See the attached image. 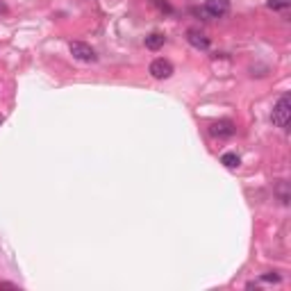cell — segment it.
<instances>
[{"label":"cell","instance_id":"obj_1","mask_svg":"<svg viewBox=\"0 0 291 291\" xmlns=\"http://www.w3.org/2000/svg\"><path fill=\"white\" fill-rule=\"evenodd\" d=\"M289 119H291V98L289 94H282L273 107V123L278 128H282V130H287L289 128Z\"/></svg>","mask_w":291,"mask_h":291},{"label":"cell","instance_id":"obj_2","mask_svg":"<svg viewBox=\"0 0 291 291\" xmlns=\"http://www.w3.org/2000/svg\"><path fill=\"white\" fill-rule=\"evenodd\" d=\"M71 55L80 62H96V50L82 41H71Z\"/></svg>","mask_w":291,"mask_h":291},{"label":"cell","instance_id":"obj_3","mask_svg":"<svg viewBox=\"0 0 291 291\" xmlns=\"http://www.w3.org/2000/svg\"><path fill=\"white\" fill-rule=\"evenodd\" d=\"M150 75L157 77V80H166V77L173 75V64L168 60H155L150 62Z\"/></svg>","mask_w":291,"mask_h":291},{"label":"cell","instance_id":"obj_4","mask_svg":"<svg viewBox=\"0 0 291 291\" xmlns=\"http://www.w3.org/2000/svg\"><path fill=\"white\" fill-rule=\"evenodd\" d=\"M205 12L212 18H223L230 12V0H207L205 2Z\"/></svg>","mask_w":291,"mask_h":291},{"label":"cell","instance_id":"obj_5","mask_svg":"<svg viewBox=\"0 0 291 291\" xmlns=\"http://www.w3.org/2000/svg\"><path fill=\"white\" fill-rule=\"evenodd\" d=\"M187 41H189L194 48H198V50H207L209 48V39L205 34H200V32H196V30L187 32Z\"/></svg>","mask_w":291,"mask_h":291},{"label":"cell","instance_id":"obj_6","mask_svg":"<svg viewBox=\"0 0 291 291\" xmlns=\"http://www.w3.org/2000/svg\"><path fill=\"white\" fill-rule=\"evenodd\" d=\"M212 134L214 137H232L234 134V125L230 121H219V123L212 125Z\"/></svg>","mask_w":291,"mask_h":291},{"label":"cell","instance_id":"obj_7","mask_svg":"<svg viewBox=\"0 0 291 291\" xmlns=\"http://www.w3.org/2000/svg\"><path fill=\"white\" fill-rule=\"evenodd\" d=\"M164 41H166V36L160 34V32H153V34L146 36V48H148V50H160V48L164 46Z\"/></svg>","mask_w":291,"mask_h":291},{"label":"cell","instance_id":"obj_8","mask_svg":"<svg viewBox=\"0 0 291 291\" xmlns=\"http://www.w3.org/2000/svg\"><path fill=\"white\" fill-rule=\"evenodd\" d=\"M221 164L227 168H237L239 164H241V160H239V155L237 153H226L223 157H221Z\"/></svg>","mask_w":291,"mask_h":291},{"label":"cell","instance_id":"obj_9","mask_svg":"<svg viewBox=\"0 0 291 291\" xmlns=\"http://www.w3.org/2000/svg\"><path fill=\"white\" fill-rule=\"evenodd\" d=\"M268 9H287L291 5V0H268Z\"/></svg>","mask_w":291,"mask_h":291},{"label":"cell","instance_id":"obj_10","mask_svg":"<svg viewBox=\"0 0 291 291\" xmlns=\"http://www.w3.org/2000/svg\"><path fill=\"white\" fill-rule=\"evenodd\" d=\"M261 280H264V282H280V275L278 273H264Z\"/></svg>","mask_w":291,"mask_h":291},{"label":"cell","instance_id":"obj_11","mask_svg":"<svg viewBox=\"0 0 291 291\" xmlns=\"http://www.w3.org/2000/svg\"><path fill=\"white\" fill-rule=\"evenodd\" d=\"M0 123H2V116H0Z\"/></svg>","mask_w":291,"mask_h":291}]
</instances>
